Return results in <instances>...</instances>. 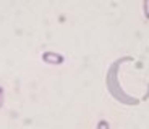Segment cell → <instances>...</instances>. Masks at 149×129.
Masks as SVG:
<instances>
[{
	"instance_id": "obj_4",
	"label": "cell",
	"mask_w": 149,
	"mask_h": 129,
	"mask_svg": "<svg viewBox=\"0 0 149 129\" xmlns=\"http://www.w3.org/2000/svg\"><path fill=\"white\" fill-rule=\"evenodd\" d=\"M96 129H110V124H109L107 119H101V121L96 124Z\"/></svg>"
},
{
	"instance_id": "obj_2",
	"label": "cell",
	"mask_w": 149,
	"mask_h": 129,
	"mask_svg": "<svg viewBox=\"0 0 149 129\" xmlns=\"http://www.w3.org/2000/svg\"><path fill=\"white\" fill-rule=\"evenodd\" d=\"M41 58L45 65H50V66H60V65L65 63V57L62 53H58V52H52V50L44 52L41 55Z\"/></svg>"
},
{
	"instance_id": "obj_3",
	"label": "cell",
	"mask_w": 149,
	"mask_h": 129,
	"mask_svg": "<svg viewBox=\"0 0 149 129\" xmlns=\"http://www.w3.org/2000/svg\"><path fill=\"white\" fill-rule=\"evenodd\" d=\"M143 15L146 19H149V0H143Z\"/></svg>"
},
{
	"instance_id": "obj_5",
	"label": "cell",
	"mask_w": 149,
	"mask_h": 129,
	"mask_svg": "<svg viewBox=\"0 0 149 129\" xmlns=\"http://www.w3.org/2000/svg\"><path fill=\"white\" fill-rule=\"evenodd\" d=\"M3 103H5V90H3V87L0 86V108L3 107Z\"/></svg>"
},
{
	"instance_id": "obj_1",
	"label": "cell",
	"mask_w": 149,
	"mask_h": 129,
	"mask_svg": "<svg viewBox=\"0 0 149 129\" xmlns=\"http://www.w3.org/2000/svg\"><path fill=\"white\" fill-rule=\"evenodd\" d=\"M118 65H120V61L113 63V66L109 70V74H107V87H109V90H110V94L115 97L118 102L125 103V105H136V103H138V100L133 99V97H130V95H127V94L122 90L120 84H118V79H117Z\"/></svg>"
}]
</instances>
